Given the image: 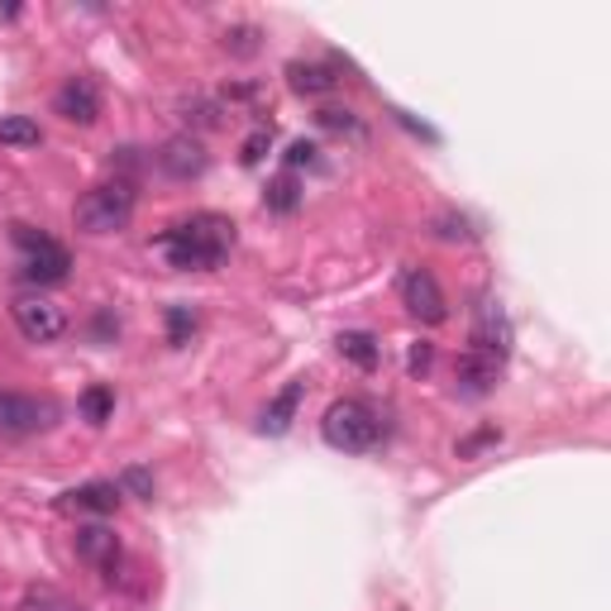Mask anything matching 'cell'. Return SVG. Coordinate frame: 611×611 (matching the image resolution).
<instances>
[{
    "instance_id": "obj_21",
    "label": "cell",
    "mask_w": 611,
    "mask_h": 611,
    "mask_svg": "<svg viewBox=\"0 0 611 611\" xmlns=\"http://www.w3.org/2000/svg\"><path fill=\"white\" fill-rule=\"evenodd\" d=\"M20 611H82V607H77V602H67L63 592H53V588H29Z\"/></svg>"
},
{
    "instance_id": "obj_2",
    "label": "cell",
    "mask_w": 611,
    "mask_h": 611,
    "mask_svg": "<svg viewBox=\"0 0 611 611\" xmlns=\"http://www.w3.org/2000/svg\"><path fill=\"white\" fill-rule=\"evenodd\" d=\"M72 221H77L82 235H115V229H125L135 221V182L115 178L82 192L77 206H72Z\"/></svg>"
},
{
    "instance_id": "obj_27",
    "label": "cell",
    "mask_w": 611,
    "mask_h": 611,
    "mask_svg": "<svg viewBox=\"0 0 611 611\" xmlns=\"http://www.w3.org/2000/svg\"><path fill=\"white\" fill-rule=\"evenodd\" d=\"M430 358H435V349H430L426 340H420V344H411V354H406V373H411V377H420V373L430 368Z\"/></svg>"
},
{
    "instance_id": "obj_20",
    "label": "cell",
    "mask_w": 611,
    "mask_h": 611,
    "mask_svg": "<svg viewBox=\"0 0 611 611\" xmlns=\"http://www.w3.org/2000/svg\"><path fill=\"white\" fill-rule=\"evenodd\" d=\"M221 106L215 100H206V96H192V100H182V120L186 125H201V129H221L225 120H221Z\"/></svg>"
},
{
    "instance_id": "obj_1",
    "label": "cell",
    "mask_w": 611,
    "mask_h": 611,
    "mask_svg": "<svg viewBox=\"0 0 611 611\" xmlns=\"http://www.w3.org/2000/svg\"><path fill=\"white\" fill-rule=\"evenodd\" d=\"M153 249L163 254L168 268H178V272H215L225 264V254L235 249V221L201 211L182 225H168L163 235L153 239Z\"/></svg>"
},
{
    "instance_id": "obj_23",
    "label": "cell",
    "mask_w": 611,
    "mask_h": 611,
    "mask_svg": "<svg viewBox=\"0 0 611 611\" xmlns=\"http://www.w3.org/2000/svg\"><path fill=\"white\" fill-rule=\"evenodd\" d=\"M192 330H196V315H192V306H172L168 311V344H186L192 340Z\"/></svg>"
},
{
    "instance_id": "obj_17",
    "label": "cell",
    "mask_w": 611,
    "mask_h": 611,
    "mask_svg": "<svg viewBox=\"0 0 611 611\" xmlns=\"http://www.w3.org/2000/svg\"><path fill=\"white\" fill-rule=\"evenodd\" d=\"M264 201H268V211L292 215V211L301 206V182H297V172H282V178H272L268 192H264Z\"/></svg>"
},
{
    "instance_id": "obj_14",
    "label": "cell",
    "mask_w": 611,
    "mask_h": 611,
    "mask_svg": "<svg viewBox=\"0 0 611 611\" xmlns=\"http://www.w3.org/2000/svg\"><path fill=\"white\" fill-rule=\"evenodd\" d=\"M301 397H306V377L287 383V387L278 392V397L268 401V411H264V420H258V430H264V435H287V430H292V420H297Z\"/></svg>"
},
{
    "instance_id": "obj_3",
    "label": "cell",
    "mask_w": 611,
    "mask_h": 611,
    "mask_svg": "<svg viewBox=\"0 0 611 611\" xmlns=\"http://www.w3.org/2000/svg\"><path fill=\"white\" fill-rule=\"evenodd\" d=\"M320 435H325V444L340 449V454H368V449L377 444V435H383V426H377V416L363 401L344 397V401H334L325 411Z\"/></svg>"
},
{
    "instance_id": "obj_29",
    "label": "cell",
    "mask_w": 611,
    "mask_h": 611,
    "mask_svg": "<svg viewBox=\"0 0 611 611\" xmlns=\"http://www.w3.org/2000/svg\"><path fill=\"white\" fill-rule=\"evenodd\" d=\"M301 163H306V168L315 163V143H306V139H297L292 149H287V172H292V168H301Z\"/></svg>"
},
{
    "instance_id": "obj_15",
    "label": "cell",
    "mask_w": 611,
    "mask_h": 611,
    "mask_svg": "<svg viewBox=\"0 0 611 611\" xmlns=\"http://www.w3.org/2000/svg\"><path fill=\"white\" fill-rule=\"evenodd\" d=\"M287 82H292L297 96H325L334 92V67L330 63H287Z\"/></svg>"
},
{
    "instance_id": "obj_26",
    "label": "cell",
    "mask_w": 611,
    "mask_h": 611,
    "mask_svg": "<svg viewBox=\"0 0 611 611\" xmlns=\"http://www.w3.org/2000/svg\"><path fill=\"white\" fill-rule=\"evenodd\" d=\"M268 143H272V129H254V135H249V139H244V153H239V163H244V168L264 163Z\"/></svg>"
},
{
    "instance_id": "obj_16",
    "label": "cell",
    "mask_w": 611,
    "mask_h": 611,
    "mask_svg": "<svg viewBox=\"0 0 611 611\" xmlns=\"http://www.w3.org/2000/svg\"><path fill=\"white\" fill-rule=\"evenodd\" d=\"M334 344H340V354L354 363L358 373H373L377 358H383V349H377V340L368 330H340V340H334Z\"/></svg>"
},
{
    "instance_id": "obj_9",
    "label": "cell",
    "mask_w": 611,
    "mask_h": 611,
    "mask_svg": "<svg viewBox=\"0 0 611 611\" xmlns=\"http://www.w3.org/2000/svg\"><path fill=\"white\" fill-rule=\"evenodd\" d=\"M53 110L63 115L67 125H96L100 120V92H96V82L92 77H72L57 86V96H53Z\"/></svg>"
},
{
    "instance_id": "obj_22",
    "label": "cell",
    "mask_w": 611,
    "mask_h": 611,
    "mask_svg": "<svg viewBox=\"0 0 611 611\" xmlns=\"http://www.w3.org/2000/svg\"><path fill=\"white\" fill-rule=\"evenodd\" d=\"M115 487L129 492V497H139V502H153V473H149V469H139V463H129Z\"/></svg>"
},
{
    "instance_id": "obj_5",
    "label": "cell",
    "mask_w": 611,
    "mask_h": 611,
    "mask_svg": "<svg viewBox=\"0 0 611 611\" xmlns=\"http://www.w3.org/2000/svg\"><path fill=\"white\" fill-rule=\"evenodd\" d=\"M10 315H14V330H20L29 344H57L67 334V311L49 297H14Z\"/></svg>"
},
{
    "instance_id": "obj_7",
    "label": "cell",
    "mask_w": 611,
    "mask_h": 611,
    "mask_svg": "<svg viewBox=\"0 0 611 611\" xmlns=\"http://www.w3.org/2000/svg\"><path fill=\"white\" fill-rule=\"evenodd\" d=\"M512 344H516L512 320H506V311H502L497 301H487L483 311H478V320H473L469 354H483V358H492V363H506V358H512Z\"/></svg>"
},
{
    "instance_id": "obj_4",
    "label": "cell",
    "mask_w": 611,
    "mask_h": 611,
    "mask_svg": "<svg viewBox=\"0 0 611 611\" xmlns=\"http://www.w3.org/2000/svg\"><path fill=\"white\" fill-rule=\"evenodd\" d=\"M10 239L20 244V249L29 254L24 258V278L29 282H63L67 278V268H72V258H67V249L63 244H53L43 229H34V225H10Z\"/></svg>"
},
{
    "instance_id": "obj_10",
    "label": "cell",
    "mask_w": 611,
    "mask_h": 611,
    "mask_svg": "<svg viewBox=\"0 0 611 611\" xmlns=\"http://www.w3.org/2000/svg\"><path fill=\"white\" fill-rule=\"evenodd\" d=\"M206 149H201V139H192V135H178V139H168L163 143V153H158V168L168 172V178H178V182H192V178H201L206 172Z\"/></svg>"
},
{
    "instance_id": "obj_11",
    "label": "cell",
    "mask_w": 611,
    "mask_h": 611,
    "mask_svg": "<svg viewBox=\"0 0 611 611\" xmlns=\"http://www.w3.org/2000/svg\"><path fill=\"white\" fill-rule=\"evenodd\" d=\"M77 559L92 564V569H106L115 574V564H120V535H115L110 526H82L77 530Z\"/></svg>"
},
{
    "instance_id": "obj_28",
    "label": "cell",
    "mask_w": 611,
    "mask_h": 611,
    "mask_svg": "<svg viewBox=\"0 0 611 611\" xmlns=\"http://www.w3.org/2000/svg\"><path fill=\"white\" fill-rule=\"evenodd\" d=\"M435 235H440V239H469L473 229H469V221H454V215H444V221H435Z\"/></svg>"
},
{
    "instance_id": "obj_8",
    "label": "cell",
    "mask_w": 611,
    "mask_h": 611,
    "mask_svg": "<svg viewBox=\"0 0 611 611\" xmlns=\"http://www.w3.org/2000/svg\"><path fill=\"white\" fill-rule=\"evenodd\" d=\"M53 420H57V406L53 401L24 397V392H0V430L34 435V430H49Z\"/></svg>"
},
{
    "instance_id": "obj_19",
    "label": "cell",
    "mask_w": 611,
    "mask_h": 611,
    "mask_svg": "<svg viewBox=\"0 0 611 611\" xmlns=\"http://www.w3.org/2000/svg\"><path fill=\"white\" fill-rule=\"evenodd\" d=\"M82 416L92 420V426H106V420L115 416V392L100 387V383L86 387V392H82Z\"/></svg>"
},
{
    "instance_id": "obj_13",
    "label": "cell",
    "mask_w": 611,
    "mask_h": 611,
    "mask_svg": "<svg viewBox=\"0 0 611 611\" xmlns=\"http://www.w3.org/2000/svg\"><path fill=\"white\" fill-rule=\"evenodd\" d=\"M120 497L125 492L115 487V483H82V487H72V492H63V512H92V516H110L115 506H120Z\"/></svg>"
},
{
    "instance_id": "obj_24",
    "label": "cell",
    "mask_w": 611,
    "mask_h": 611,
    "mask_svg": "<svg viewBox=\"0 0 611 611\" xmlns=\"http://www.w3.org/2000/svg\"><path fill=\"white\" fill-rule=\"evenodd\" d=\"M225 49L235 53V57H249V53H258V29H254V24L225 29Z\"/></svg>"
},
{
    "instance_id": "obj_12",
    "label": "cell",
    "mask_w": 611,
    "mask_h": 611,
    "mask_svg": "<svg viewBox=\"0 0 611 611\" xmlns=\"http://www.w3.org/2000/svg\"><path fill=\"white\" fill-rule=\"evenodd\" d=\"M497 377H502V363H492V358L469 354V349H463V358H459V368H454V387H459V397H469V401L487 397V392L497 387Z\"/></svg>"
},
{
    "instance_id": "obj_25",
    "label": "cell",
    "mask_w": 611,
    "mask_h": 611,
    "mask_svg": "<svg viewBox=\"0 0 611 611\" xmlns=\"http://www.w3.org/2000/svg\"><path fill=\"white\" fill-rule=\"evenodd\" d=\"M315 125H320V129H340V135H358L354 110H334V106H325V110H315Z\"/></svg>"
},
{
    "instance_id": "obj_6",
    "label": "cell",
    "mask_w": 611,
    "mask_h": 611,
    "mask_svg": "<svg viewBox=\"0 0 611 611\" xmlns=\"http://www.w3.org/2000/svg\"><path fill=\"white\" fill-rule=\"evenodd\" d=\"M401 306L420 320V325H444L449 320V301L440 292V282H435V272H426V268L401 272Z\"/></svg>"
},
{
    "instance_id": "obj_18",
    "label": "cell",
    "mask_w": 611,
    "mask_h": 611,
    "mask_svg": "<svg viewBox=\"0 0 611 611\" xmlns=\"http://www.w3.org/2000/svg\"><path fill=\"white\" fill-rule=\"evenodd\" d=\"M39 139L43 135L29 115H0V143H10V149H34Z\"/></svg>"
}]
</instances>
